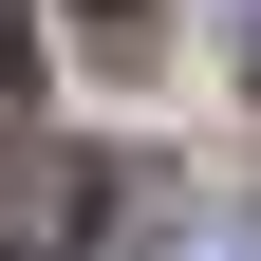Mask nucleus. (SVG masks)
<instances>
[{
    "label": "nucleus",
    "instance_id": "obj_1",
    "mask_svg": "<svg viewBox=\"0 0 261 261\" xmlns=\"http://www.w3.org/2000/svg\"><path fill=\"white\" fill-rule=\"evenodd\" d=\"M93 224H112V168L56 149V130H19V149H0V261H75Z\"/></svg>",
    "mask_w": 261,
    "mask_h": 261
},
{
    "label": "nucleus",
    "instance_id": "obj_2",
    "mask_svg": "<svg viewBox=\"0 0 261 261\" xmlns=\"http://www.w3.org/2000/svg\"><path fill=\"white\" fill-rule=\"evenodd\" d=\"M19 38H38V19H19V0H0V93H19Z\"/></svg>",
    "mask_w": 261,
    "mask_h": 261
},
{
    "label": "nucleus",
    "instance_id": "obj_3",
    "mask_svg": "<svg viewBox=\"0 0 261 261\" xmlns=\"http://www.w3.org/2000/svg\"><path fill=\"white\" fill-rule=\"evenodd\" d=\"M243 75H261V38H243Z\"/></svg>",
    "mask_w": 261,
    "mask_h": 261
}]
</instances>
